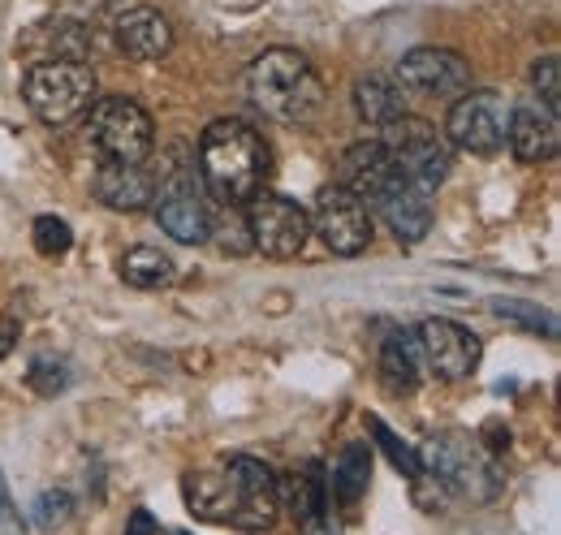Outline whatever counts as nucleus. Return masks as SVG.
Returning a JSON list of instances; mask_svg holds the SVG:
<instances>
[{
  "label": "nucleus",
  "instance_id": "obj_1",
  "mask_svg": "<svg viewBox=\"0 0 561 535\" xmlns=\"http://www.w3.org/2000/svg\"><path fill=\"white\" fill-rule=\"evenodd\" d=\"M268 169H273L268 143L260 138L255 126L238 117L211 122L199 138V182L211 191V200L229 203V207L251 203L264 191Z\"/></svg>",
  "mask_w": 561,
  "mask_h": 535
},
{
  "label": "nucleus",
  "instance_id": "obj_2",
  "mask_svg": "<svg viewBox=\"0 0 561 535\" xmlns=\"http://www.w3.org/2000/svg\"><path fill=\"white\" fill-rule=\"evenodd\" d=\"M247 95L264 117L298 126L324 109V78L298 48H268L247 69Z\"/></svg>",
  "mask_w": 561,
  "mask_h": 535
},
{
  "label": "nucleus",
  "instance_id": "obj_3",
  "mask_svg": "<svg viewBox=\"0 0 561 535\" xmlns=\"http://www.w3.org/2000/svg\"><path fill=\"white\" fill-rule=\"evenodd\" d=\"M415 454H420V467L432 475V483H440L445 492H458V497H467L476 505L496 501L501 488H505V475L496 467V458L476 436H467L458 428L432 432L423 441V449H415Z\"/></svg>",
  "mask_w": 561,
  "mask_h": 535
},
{
  "label": "nucleus",
  "instance_id": "obj_4",
  "mask_svg": "<svg viewBox=\"0 0 561 535\" xmlns=\"http://www.w3.org/2000/svg\"><path fill=\"white\" fill-rule=\"evenodd\" d=\"M380 147L389 151L398 173L407 182H415L423 195H436L445 186V178L454 173V147L436 134L432 122L411 117V113H402L398 122L380 126Z\"/></svg>",
  "mask_w": 561,
  "mask_h": 535
},
{
  "label": "nucleus",
  "instance_id": "obj_5",
  "mask_svg": "<svg viewBox=\"0 0 561 535\" xmlns=\"http://www.w3.org/2000/svg\"><path fill=\"white\" fill-rule=\"evenodd\" d=\"M87 143L100 160H113V164H142L156 147V122L151 113L142 109L139 100H126V95H108L100 104H91V117H87Z\"/></svg>",
  "mask_w": 561,
  "mask_h": 535
},
{
  "label": "nucleus",
  "instance_id": "obj_6",
  "mask_svg": "<svg viewBox=\"0 0 561 535\" xmlns=\"http://www.w3.org/2000/svg\"><path fill=\"white\" fill-rule=\"evenodd\" d=\"M22 95L44 126H66L95 104V73L87 61H39L26 69Z\"/></svg>",
  "mask_w": 561,
  "mask_h": 535
},
{
  "label": "nucleus",
  "instance_id": "obj_7",
  "mask_svg": "<svg viewBox=\"0 0 561 535\" xmlns=\"http://www.w3.org/2000/svg\"><path fill=\"white\" fill-rule=\"evenodd\" d=\"M186 505L208 523H233L247 532H268L277 519V501L247 497L242 483L229 475V467L186 475Z\"/></svg>",
  "mask_w": 561,
  "mask_h": 535
},
{
  "label": "nucleus",
  "instance_id": "obj_8",
  "mask_svg": "<svg viewBox=\"0 0 561 535\" xmlns=\"http://www.w3.org/2000/svg\"><path fill=\"white\" fill-rule=\"evenodd\" d=\"M247 234H251V251H260L264 260H294L307 251L311 242V216L307 207L289 195H255L247 207Z\"/></svg>",
  "mask_w": 561,
  "mask_h": 535
},
{
  "label": "nucleus",
  "instance_id": "obj_9",
  "mask_svg": "<svg viewBox=\"0 0 561 535\" xmlns=\"http://www.w3.org/2000/svg\"><path fill=\"white\" fill-rule=\"evenodd\" d=\"M311 234L333 251V255H342V260H351V255H363L367 247H371V207L351 195L346 186H324L316 203H311Z\"/></svg>",
  "mask_w": 561,
  "mask_h": 535
},
{
  "label": "nucleus",
  "instance_id": "obj_10",
  "mask_svg": "<svg viewBox=\"0 0 561 535\" xmlns=\"http://www.w3.org/2000/svg\"><path fill=\"white\" fill-rule=\"evenodd\" d=\"M505 130H510V104L496 91H476V87L458 95L445 122L449 143L471 156H496L505 147Z\"/></svg>",
  "mask_w": 561,
  "mask_h": 535
},
{
  "label": "nucleus",
  "instance_id": "obj_11",
  "mask_svg": "<svg viewBox=\"0 0 561 535\" xmlns=\"http://www.w3.org/2000/svg\"><path fill=\"white\" fill-rule=\"evenodd\" d=\"M393 82L415 95L458 100L462 91H471V61L454 48H415L393 66Z\"/></svg>",
  "mask_w": 561,
  "mask_h": 535
},
{
  "label": "nucleus",
  "instance_id": "obj_12",
  "mask_svg": "<svg viewBox=\"0 0 561 535\" xmlns=\"http://www.w3.org/2000/svg\"><path fill=\"white\" fill-rule=\"evenodd\" d=\"M156 203V220H160V229L173 238V242H186V247H195V242H204L211 229V207L204 200V191H199V182H195V169H173L169 178H164V186H160V200Z\"/></svg>",
  "mask_w": 561,
  "mask_h": 535
},
{
  "label": "nucleus",
  "instance_id": "obj_13",
  "mask_svg": "<svg viewBox=\"0 0 561 535\" xmlns=\"http://www.w3.org/2000/svg\"><path fill=\"white\" fill-rule=\"evenodd\" d=\"M415 341H420V354L427 358V367L440 380H467L484 358L480 337L462 329V325H454V320H423L415 329Z\"/></svg>",
  "mask_w": 561,
  "mask_h": 535
},
{
  "label": "nucleus",
  "instance_id": "obj_14",
  "mask_svg": "<svg viewBox=\"0 0 561 535\" xmlns=\"http://www.w3.org/2000/svg\"><path fill=\"white\" fill-rule=\"evenodd\" d=\"M367 203L385 216V225L402 238V242H420L432 229V195H423L415 182H407L398 169L367 195Z\"/></svg>",
  "mask_w": 561,
  "mask_h": 535
},
{
  "label": "nucleus",
  "instance_id": "obj_15",
  "mask_svg": "<svg viewBox=\"0 0 561 535\" xmlns=\"http://www.w3.org/2000/svg\"><path fill=\"white\" fill-rule=\"evenodd\" d=\"M113 39L130 61H160L173 48V26L151 4H126L113 18Z\"/></svg>",
  "mask_w": 561,
  "mask_h": 535
},
{
  "label": "nucleus",
  "instance_id": "obj_16",
  "mask_svg": "<svg viewBox=\"0 0 561 535\" xmlns=\"http://www.w3.org/2000/svg\"><path fill=\"white\" fill-rule=\"evenodd\" d=\"M277 501H285L289 519L298 523L302 535H337L333 519H329V483L320 479V467L294 470L277 479Z\"/></svg>",
  "mask_w": 561,
  "mask_h": 535
},
{
  "label": "nucleus",
  "instance_id": "obj_17",
  "mask_svg": "<svg viewBox=\"0 0 561 535\" xmlns=\"http://www.w3.org/2000/svg\"><path fill=\"white\" fill-rule=\"evenodd\" d=\"M558 117L540 104H510V130H505V147L523 160V164H545L558 156Z\"/></svg>",
  "mask_w": 561,
  "mask_h": 535
},
{
  "label": "nucleus",
  "instance_id": "obj_18",
  "mask_svg": "<svg viewBox=\"0 0 561 535\" xmlns=\"http://www.w3.org/2000/svg\"><path fill=\"white\" fill-rule=\"evenodd\" d=\"M91 191H95V200L104 203L108 212H142L156 200V178L142 164H113V160H104L95 169Z\"/></svg>",
  "mask_w": 561,
  "mask_h": 535
},
{
  "label": "nucleus",
  "instance_id": "obj_19",
  "mask_svg": "<svg viewBox=\"0 0 561 535\" xmlns=\"http://www.w3.org/2000/svg\"><path fill=\"white\" fill-rule=\"evenodd\" d=\"M398 164L389 160V151L380 147V138H363V143H354L351 151L337 160V186H346L351 195L367 203V195L393 173Z\"/></svg>",
  "mask_w": 561,
  "mask_h": 535
},
{
  "label": "nucleus",
  "instance_id": "obj_20",
  "mask_svg": "<svg viewBox=\"0 0 561 535\" xmlns=\"http://www.w3.org/2000/svg\"><path fill=\"white\" fill-rule=\"evenodd\" d=\"M380 385L393 398L415 394V385H420V341H415V333L393 329L380 341Z\"/></svg>",
  "mask_w": 561,
  "mask_h": 535
},
{
  "label": "nucleus",
  "instance_id": "obj_21",
  "mask_svg": "<svg viewBox=\"0 0 561 535\" xmlns=\"http://www.w3.org/2000/svg\"><path fill=\"white\" fill-rule=\"evenodd\" d=\"M354 113L367 122V126H389L407 113V91L393 82V78H358L354 82Z\"/></svg>",
  "mask_w": 561,
  "mask_h": 535
},
{
  "label": "nucleus",
  "instance_id": "obj_22",
  "mask_svg": "<svg viewBox=\"0 0 561 535\" xmlns=\"http://www.w3.org/2000/svg\"><path fill=\"white\" fill-rule=\"evenodd\" d=\"M367 483H371V445L354 441V445H346L337 454V463H333V497L342 505H358L363 492H367Z\"/></svg>",
  "mask_w": 561,
  "mask_h": 535
},
{
  "label": "nucleus",
  "instance_id": "obj_23",
  "mask_svg": "<svg viewBox=\"0 0 561 535\" xmlns=\"http://www.w3.org/2000/svg\"><path fill=\"white\" fill-rule=\"evenodd\" d=\"M122 276L135 289H164L178 276V268H173V260L160 247H130L122 255Z\"/></svg>",
  "mask_w": 561,
  "mask_h": 535
},
{
  "label": "nucleus",
  "instance_id": "obj_24",
  "mask_svg": "<svg viewBox=\"0 0 561 535\" xmlns=\"http://www.w3.org/2000/svg\"><path fill=\"white\" fill-rule=\"evenodd\" d=\"M492 311L501 316V320H510V325H518V329H527V333L536 337H558V316L549 311V307H536V303H523V298H496L492 303Z\"/></svg>",
  "mask_w": 561,
  "mask_h": 535
},
{
  "label": "nucleus",
  "instance_id": "obj_25",
  "mask_svg": "<svg viewBox=\"0 0 561 535\" xmlns=\"http://www.w3.org/2000/svg\"><path fill=\"white\" fill-rule=\"evenodd\" d=\"M367 432H371L376 449H385V458L402 470L407 479H420V475H423L420 454H415V449H411V445H407V441H402V436H398V432H393L385 419H376V414H371V419H367Z\"/></svg>",
  "mask_w": 561,
  "mask_h": 535
},
{
  "label": "nucleus",
  "instance_id": "obj_26",
  "mask_svg": "<svg viewBox=\"0 0 561 535\" xmlns=\"http://www.w3.org/2000/svg\"><path fill=\"white\" fill-rule=\"evenodd\" d=\"M31 238H35V251H39L44 260H61V255H70V247H73L70 225L57 220V216H39L35 229H31Z\"/></svg>",
  "mask_w": 561,
  "mask_h": 535
},
{
  "label": "nucleus",
  "instance_id": "obj_27",
  "mask_svg": "<svg viewBox=\"0 0 561 535\" xmlns=\"http://www.w3.org/2000/svg\"><path fill=\"white\" fill-rule=\"evenodd\" d=\"M26 385L39 394V398H57L70 389V367L57 363V358H35L31 372H26Z\"/></svg>",
  "mask_w": 561,
  "mask_h": 535
},
{
  "label": "nucleus",
  "instance_id": "obj_28",
  "mask_svg": "<svg viewBox=\"0 0 561 535\" xmlns=\"http://www.w3.org/2000/svg\"><path fill=\"white\" fill-rule=\"evenodd\" d=\"M70 514H73V497L70 492H61V488L44 492V497L31 505V519H35V527H39V532H57Z\"/></svg>",
  "mask_w": 561,
  "mask_h": 535
},
{
  "label": "nucleus",
  "instance_id": "obj_29",
  "mask_svg": "<svg viewBox=\"0 0 561 535\" xmlns=\"http://www.w3.org/2000/svg\"><path fill=\"white\" fill-rule=\"evenodd\" d=\"M531 87H536V95H540V109H549L553 117L561 113V66L558 57H545V61H536L531 66Z\"/></svg>",
  "mask_w": 561,
  "mask_h": 535
},
{
  "label": "nucleus",
  "instance_id": "obj_30",
  "mask_svg": "<svg viewBox=\"0 0 561 535\" xmlns=\"http://www.w3.org/2000/svg\"><path fill=\"white\" fill-rule=\"evenodd\" d=\"M208 234H216V242H220V251H225V255H247V251H251V234H247V216H242L238 225H229V220H225V225H216V220H211V229H208Z\"/></svg>",
  "mask_w": 561,
  "mask_h": 535
},
{
  "label": "nucleus",
  "instance_id": "obj_31",
  "mask_svg": "<svg viewBox=\"0 0 561 535\" xmlns=\"http://www.w3.org/2000/svg\"><path fill=\"white\" fill-rule=\"evenodd\" d=\"M0 535H26V523H22V514L4 488V475H0Z\"/></svg>",
  "mask_w": 561,
  "mask_h": 535
},
{
  "label": "nucleus",
  "instance_id": "obj_32",
  "mask_svg": "<svg viewBox=\"0 0 561 535\" xmlns=\"http://www.w3.org/2000/svg\"><path fill=\"white\" fill-rule=\"evenodd\" d=\"M126 535H160V532H156V519H151L147 510H135V514L126 519Z\"/></svg>",
  "mask_w": 561,
  "mask_h": 535
},
{
  "label": "nucleus",
  "instance_id": "obj_33",
  "mask_svg": "<svg viewBox=\"0 0 561 535\" xmlns=\"http://www.w3.org/2000/svg\"><path fill=\"white\" fill-rule=\"evenodd\" d=\"M13 341H18V329H13V325H9V329H0V358L13 350Z\"/></svg>",
  "mask_w": 561,
  "mask_h": 535
},
{
  "label": "nucleus",
  "instance_id": "obj_34",
  "mask_svg": "<svg viewBox=\"0 0 561 535\" xmlns=\"http://www.w3.org/2000/svg\"><path fill=\"white\" fill-rule=\"evenodd\" d=\"M178 535H186V532H178Z\"/></svg>",
  "mask_w": 561,
  "mask_h": 535
}]
</instances>
